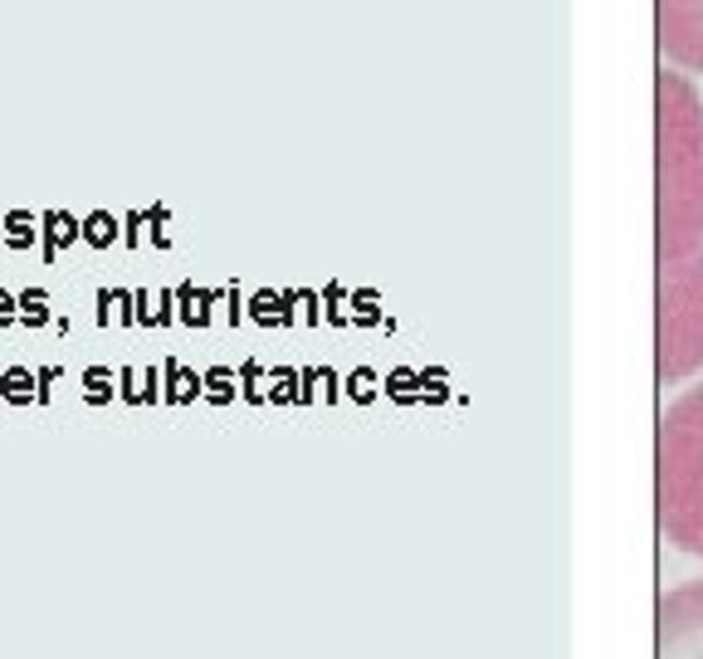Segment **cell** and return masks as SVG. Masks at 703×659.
I'll return each instance as SVG.
<instances>
[{
    "label": "cell",
    "instance_id": "6da1fadb",
    "mask_svg": "<svg viewBox=\"0 0 703 659\" xmlns=\"http://www.w3.org/2000/svg\"><path fill=\"white\" fill-rule=\"evenodd\" d=\"M654 264L703 249V103L683 74L654 79Z\"/></svg>",
    "mask_w": 703,
    "mask_h": 659
},
{
    "label": "cell",
    "instance_id": "7a4b0ae2",
    "mask_svg": "<svg viewBox=\"0 0 703 659\" xmlns=\"http://www.w3.org/2000/svg\"><path fill=\"white\" fill-rule=\"evenodd\" d=\"M654 522L703 561V386L674 396L654 430Z\"/></svg>",
    "mask_w": 703,
    "mask_h": 659
},
{
    "label": "cell",
    "instance_id": "3957f363",
    "mask_svg": "<svg viewBox=\"0 0 703 659\" xmlns=\"http://www.w3.org/2000/svg\"><path fill=\"white\" fill-rule=\"evenodd\" d=\"M654 269V376L683 382L703 366V249Z\"/></svg>",
    "mask_w": 703,
    "mask_h": 659
},
{
    "label": "cell",
    "instance_id": "277c9868",
    "mask_svg": "<svg viewBox=\"0 0 703 659\" xmlns=\"http://www.w3.org/2000/svg\"><path fill=\"white\" fill-rule=\"evenodd\" d=\"M654 659H703V577L660 591V600H654Z\"/></svg>",
    "mask_w": 703,
    "mask_h": 659
},
{
    "label": "cell",
    "instance_id": "5b68a950",
    "mask_svg": "<svg viewBox=\"0 0 703 659\" xmlns=\"http://www.w3.org/2000/svg\"><path fill=\"white\" fill-rule=\"evenodd\" d=\"M654 44L669 64L703 74V0H654Z\"/></svg>",
    "mask_w": 703,
    "mask_h": 659
},
{
    "label": "cell",
    "instance_id": "8992f818",
    "mask_svg": "<svg viewBox=\"0 0 703 659\" xmlns=\"http://www.w3.org/2000/svg\"><path fill=\"white\" fill-rule=\"evenodd\" d=\"M84 240V225H78L68 210H44L39 216V259L44 264H59V255H64L68 245H78Z\"/></svg>",
    "mask_w": 703,
    "mask_h": 659
},
{
    "label": "cell",
    "instance_id": "52a82bcc",
    "mask_svg": "<svg viewBox=\"0 0 703 659\" xmlns=\"http://www.w3.org/2000/svg\"><path fill=\"white\" fill-rule=\"evenodd\" d=\"M0 401L15 405V411L39 405V372H29V366H5V372H0Z\"/></svg>",
    "mask_w": 703,
    "mask_h": 659
},
{
    "label": "cell",
    "instance_id": "ba28073f",
    "mask_svg": "<svg viewBox=\"0 0 703 659\" xmlns=\"http://www.w3.org/2000/svg\"><path fill=\"white\" fill-rule=\"evenodd\" d=\"M0 245L15 249V255L35 249L39 245V216L35 210H5V216H0Z\"/></svg>",
    "mask_w": 703,
    "mask_h": 659
},
{
    "label": "cell",
    "instance_id": "9c48e42d",
    "mask_svg": "<svg viewBox=\"0 0 703 659\" xmlns=\"http://www.w3.org/2000/svg\"><path fill=\"white\" fill-rule=\"evenodd\" d=\"M20 327H25V333H44V327H54V308H49V294L39 284L20 288Z\"/></svg>",
    "mask_w": 703,
    "mask_h": 659
},
{
    "label": "cell",
    "instance_id": "30bf717a",
    "mask_svg": "<svg viewBox=\"0 0 703 659\" xmlns=\"http://www.w3.org/2000/svg\"><path fill=\"white\" fill-rule=\"evenodd\" d=\"M78 386H84V401L88 405H107V401H113V372H107V366H88V372L78 376Z\"/></svg>",
    "mask_w": 703,
    "mask_h": 659
},
{
    "label": "cell",
    "instance_id": "8fae6325",
    "mask_svg": "<svg viewBox=\"0 0 703 659\" xmlns=\"http://www.w3.org/2000/svg\"><path fill=\"white\" fill-rule=\"evenodd\" d=\"M117 240V220L107 216V210H93V216L84 220V245H93V249H107Z\"/></svg>",
    "mask_w": 703,
    "mask_h": 659
},
{
    "label": "cell",
    "instance_id": "7c38bea8",
    "mask_svg": "<svg viewBox=\"0 0 703 659\" xmlns=\"http://www.w3.org/2000/svg\"><path fill=\"white\" fill-rule=\"evenodd\" d=\"M10 327H20V294L0 288V333H10Z\"/></svg>",
    "mask_w": 703,
    "mask_h": 659
},
{
    "label": "cell",
    "instance_id": "4fadbf2b",
    "mask_svg": "<svg viewBox=\"0 0 703 659\" xmlns=\"http://www.w3.org/2000/svg\"><path fill=\"white\" fill-rule=\"evenodd\" d=\"M54 382H59V366H39V405H49V396H54Z\"/></svg>",
    "mask_w": 703,
    "mask_h": 659
},
{
    "label": "cell",
    "instance_id": "5bb4252c",
    "mask_svg": "<svg viewBox=\"0 0 703 659\" xmlns=\"http://www.w3.org/2000/svg\"><path fill=\"white\" fill-rule=\"evenodd\" d=\"M113 303H117V294H107V288H103V294H98V323H113Z\"/></svg>",
    "mask_w": 703,
    "mask_h": 659
}]
</instances>
